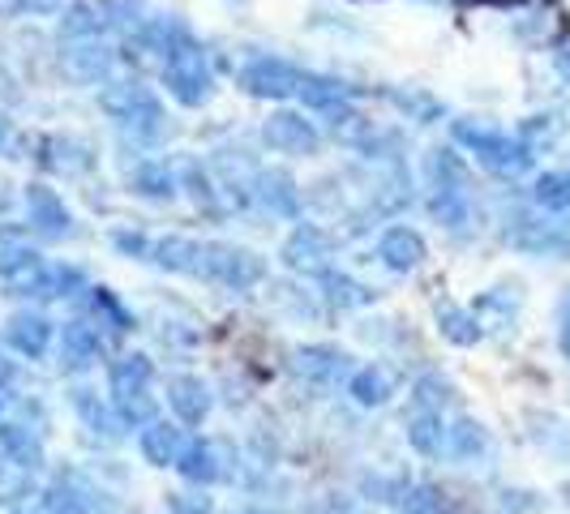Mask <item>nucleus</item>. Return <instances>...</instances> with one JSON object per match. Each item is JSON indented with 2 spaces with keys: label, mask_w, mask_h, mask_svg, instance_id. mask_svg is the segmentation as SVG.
Returning <instances> with one entry per match:
<instances>
[{
  "label": "nucleus",
  "mask_w": 570,
  "mask_h": 514,
  "mask_svg": "<svg viewBox=\"0 0 570 514\" xmlns=\"http://www.w3.org/2000/svg\"><path fill=\"white\" fill-rule=\"evenodd\" d=\"M245 514H257V511H245Z\"/></svg>",
  "instance_id": "nucleus-53"
},
{
  "label": "nucleus",
  "mask_w": 570,
  "mask_h": 514,
  "mask_svg": "<svg viewBox=\"0 0 570 514\" xmlns=\"http://www.w3.org/2000/svg\"><path fill=\"white\" fill-rule=\"evenodd\" d=\"M138 446H142V458L150 467H176V458L185 451V428L168 425V421H150L138 437Z\"/></svg>",
  "instance_id": "nucleus-21"
},
{
  "label": "nucleus",
  "mask_w": 570,
  "mask_h": 514,
  "mask_svg": "<svg viewBox=\"0 0 570 514\" xmlns=\"http://www.w3.org/2000/svg\"><path fill=\"white\" fill-rule=\"evenodd\" d=\"M489 451V433L481 421L472 416H459L446 425V455L451 458H481Z\"/></svg>",
  "instance_id": "nucleus-31"
},
{
  "label": "nucleus",
  "mask_w": 570,
  "mask_h": 514,
  "mask_svg": "<svg viewBox=\"0 0 570 514\" xmlns=\"http://www.w3.org/2000/svg\"><path fill=\"white\" fill-rule=\"evenodd\" d=\"M13 146H18V129H13V120L0 112V155H13Z\"/></svg>",
  "instance_id": "nucleus-47"
},
{
  "label": "nucleus",
  "mask_w": 570,
  "mask_h": 514,
  "mask_svg": "<svg viewBox=\"0 0 570 514\" xmlns=\"http://www.w3.org/2000/svg\"><path fill=\"white\" fill-rule=\"evenodd\" d=\"M507 236H511L514 249L532 257H570V231L558 224H544V219H532V215H514Z\"/></svg>",
  "instance_id": "nucleus-11"
},
{
  "label": "nucleus",
  "mask_w": 570,
  "mask_h": 514,
  "mask_svg": "<svg viewBox=\"0 0 570 514\" xmlns=\"http://www.w3.org/2000/svg\"><path fill=\"white\" fill-rule=\"evenodd\" d=\"M309 108L317 112H335V108H347V99L356 95V86L340 82V78H326V73H305V82L296 90Z\"/></svg>",
  "instance_id": "nucleus-28"
},
{
  "label": "nucleus",
  "mask_w": 570,
  "mask_h": 514,
  "mask_svg": "<svg viewBox=\"0 0 570 514\" xmlns=\"http://www.w3.org/2000/svg\"><path fill=\"white\" fill-rule=\"evenodd\" d=\"M296 373L314 386H340L347 377V352L331 347V343H309L296 352Z\"/></svg>",
  "instance_id": "nucleus-15"
},
{
  "label": "nucleus",
  "mask_w": 570,
  "mask_h": 514,
  "mask_svg": "<svg viewBox=\"0 0 570 514\" xmlns=\"http://www.w3.org/2000/svg\"><path fill=\"white\" fill-rule=\"evenodd\" d=\"M254 198L271 210V215H279V219H296L301 215V189H296V180H292V171L284 168H262L254 176Z\"/></svg>",
  "instance_id": "nucleus-14"
},
{
  "label": "nucleus",
  "mask_w": 570,
  "mask_h": 514,
  "mask_svg": "<svg viewBox=\"0 0 570 514\" xmlns=\"http://www.w3.org/2000/svg\"><path fill=\"white\" fill-rule=\"evenodd\" d=\"M202 279L228 291H249L266 279V257L240 245H224V240H206L202 245Z\"/></svg>",
  "instance_id": "nucleus-5"
},
{
  "label": "nucleus",
  "mask_w": 570,
  "mask_h": 514,
  "mask_svg": "<svg viewBox=\"0 0 570 514\" xmlns=\"http://www.w3.org/2000/svg\"><path fill=\"white\" fill-rule=\"evenodd\" d=\"M99 356H104V339L90 322H65L60 326V369L86 373L90 365H99Z\"/></svg>",
  "instance_id": "nucleus-13"
},
{
  "label": "nucleus",
  "mask_w": 570,
  "mask_h": 514,
  "mask_svg": "<svg viewBox=\"0 0 570 514\" xmlns=\"http://www.w3.org/2000/svg\"><path fill=\"white\" fill-rule=\"evenodd\" d=\"M13 377V360H4V352H0V386Z\"/></svg>",
  "instance_id": "nucleus-50"
},
{
  "label": "nucleus",
  "mask_w": 570,
  "mask_h": 514,
  "mask_svg": "<svg viewBox=\"0 0 570 514\" xmlns=\"http://www.w3.org/2000/svg\"><path fill=\"white\" fill-rule=\"evenodd\" d=\"M331 254H335V245H331V236L317 228V224H301V228H292V236L284 240V257L287 270H296V275H322V270H331Z\"/></svg>",
  "instance_id": "nucleus-8"
},
{
  "label": "nucleus",
  "mask_w": 570,
  "mask_h": 514,
  "mask_svg": "<svg viewBox=\"0 0 570 514\" xmlns=\"http://www.w3.org/2000/svg\"><path fill=\"white\" fill-rule=\"evenodd\" d=\"M4 343H9L18 356L39 360V356L48 352V343H52V322L43 314H13L9 326H4Z\"/></svg>",
  "instance_id": "nucleus-19"
},
{
  "label": "nucleus",
  "mask_w": 570,
  "mask_h": 514,
  "mask_svg": "<svg viewBox=\"0 0 570 514\" xmlns=\"http://www.w3.org/2000/svg\"><path fill=\"white\" fill-rule=\"evenodd\" d=\"M150 261L171 270V275H202V245L185 240V236H168L150 249Z\"/></svg>",
  "instance_id": "nucleus-27"
},
{
  "label": "nucleus",
  "mask_w": 570,
  "mask_h": 514,
  "mask_svg": "<svg viewBox=\"0 0 570 514\" xmlns=\"http://www.w3.org/2000/svg\"><path fill=\"white\" fill-rule=\"evenodd\" d=\"M99 108L112 116L116 125L134 138V142H164V134H168V116H164V103L155 99V90L142 86L138 78H129V82H108L99 90Z\"/></svg>",
  "instance_id": "nucleus-1"
},
{
  "label": "nucleus",
  "mask_w": 570,
  "mask_h": 514,
  "mask_svg": "<svg viewBox=\"0 0 570 514\" xmlns=\"http://www.w3.org/2000/svg\"><path fill=\"white\" fill-rule=\"evenodd\" d=\"M82 270L78 266H30L18 279H9V291L13 296H39V300H65L73 291H82Z\"/></svg>",
  "instance_id": "nucleus-9"
},
{
  "label": "nucleus",
  "mask_w": 570,
  "mask_h": 514,
  "mask_svg": "<svg viewBox=\"0 0 570 514\" xmlns=\"http://www.w3.org/2000/svg\"><path fill=\"white\" fill-rule=\"evenodd\" d=\"M305 514H365L352 497H317L314 506H305Z\"/></svg>",
  "instance_id": "nucleus-46"
},
{
  "label": "nucleus",
  "mask_w": 570,
  "mask_h": 514,
  "mask_svg": "<svg viewBox=\"0 0 570 514\" xmlns=\"http://www.w3.org/2000/svg\"><path fill=\"white\" fill-rule=\"evenodd\" d=\"M104 30H108V18L99 13V0H78L60 18V39H86V34H104Z\"/></svg>",
  "instance_id": "nucleus-33"
},
{
  "label": "nucleus",
  "mask_w": 570,
  "mask_h": 514,
  "mask_svg": "<svg viewBox=\"0 0 570 514\" xmlns=\"http://www.w3.org/2000/svg\"><path fill=\"white\" fill-rule=\"evenodd\" d=\"M400 514H446L442 493L429 485H407L400 493Z\"/></svg>",
  "instance_id": "nucleus-41"
},
{
  "label": "nucleus",
  "mask_w": 570,
  "mask_h": 514,
  "mask_svg": "<svg viewBox=\"0 0 570 514\" xmlns=\"http://www.w3.org/2000/svg\"><path fill=\"white\" fill-rule=\"evenodd\" d=\"M455 142L468 146L493 176H523V171L532 168V159H537V150L523 138H511V134L476 125V120H455Z\"/></svg>",
  "instance_id": "nucleus-3"
},
{
  "label": "nucleus",
  "mask_w": 570,
  "mask_h": 514,
  "mask_svg": "<svg viewBox=\"0 0 570 514\" xmlns=\"http://www.w3.org/2000/svg\"><path fill=\"white\" fill-rule=\"evenodd\" d=\"M60 65L73 82L99 86L112 78L116 52L104 43V34H86V39H60Z\"/></svg>",
  "instance_id": "nucleus-7"
},
{
  "label": "nucleus",
  "mask_w": 570,
  "mask_h": 514,
  "mask_svg": "<svg viewBox=\"0 0 570 514\" xmlns=\"http://www.w3.org/2000/svg\"><path fill=\"white\" fill-rule=\"evenodd\" d=\"M9 201H13V194H9V180H4V176H0V215H4V210H9Z\"/></svg>",
  "instance_id": "nucleus-49"
},
{
  "label": "nucleus",
  "mask_w": 570,
  "mask_h": 514,
  "mask_svg": "<svg viewBox=\"0 0 570 514\" xmlns=\"http://www.w3.org/2000/svg\"><path fill=\"white\" fill-rule=\"evenodd\" d=\"M164 86L180 108H202L210 95H215V73H210V60L202 52L194 39H185L180 48H171L164 57Z\"/></svg>",
  "instance_id": "nucleus-4"
},
{
  "label": "nucleus",
  "mask_w": 570,
  "mask_h": 514,
  "mask_svg": "<svg viewBox=\"0 0 570 514\" xmlns=\"http://www.w3.org/2000/svg\"><path fill=\"white\" fill-rule=\"evenodd\" d=\"M558 134H562V120H558V116H532V120L519 125V138L532 146V150H537V146H553Z\"/></svg>",
  "instance_id": "nucleus-42"
},
{
  "label": "nucleus",
  "mask_w": 570,
  "mask_h": 514,
  "mask_svg": "<svg viewBox=\"0 0 570 514\" xmlns=\"http://www.w3.org/2000/svg\"><path fill=\"white\" fill-rule=\"evenodd\" d=\"M425 240H421V231L412 228H386L382 231V240H377V257H382V266H391L395 275H412L421 261H425Z\"/></svg>",
  "instance_id": "nucleus-18"
},
{
  "label": "nucleus",
  "mask_w": 570,
  "mask_h": 514,
  "mask_svg": "<svg viewBox=\"0 0 570 514\" xmlns=\"http://www.w3.org/2000/svg\"><path fill=\"white\" fill-rule=\"evenodd\" d=\"M429 180H433V198L429 210L442 228L463 231L472 224V189H468V164L459 159L451 146H438L429 155Z\"/></svg>",
  "instance_id": "nucleus-2"
},
{
  "label": "nucleus",
  "mask_w": 570,
  "mask_h": 514,
  "mask_svg": "<svg viewBox=\"0 0 570 514\" xmlns=\"http://www.w3.org/2000/svg\"><path fill=\"white\" fill-rule=\"evenodd\" d=\"M176 472H180L185 481H194V485H215V481H224L228 467H224L219 442H206V437L185 442V451H180V458H176Z\"/></svg>",
  "instance_id": "nucleus-16"
},
{
  "label": "nucleus",
  "mask_w": 570,
  "mask_h": 514,
  "mask_svg": "<svg viewBox=\"0 0 570 514\" xmlns=\"http://www.w3.org/2000/svg\"><path fill=\"white\" fill-rule=\"evenodd\" d=\"M35 261H39V254H35V245H30L27 231L0 224V279H18V275L30 270Z\"/></svg>",
  "instance_id": "nucleus-29"
},
{
  "label": "nucleus",
  "mask_w": 570,
  "mask_h": 514,
  "mask_svg": "<svg viewBox=\"0 0 570 514\" xmlns=\"http://www.w3.org/2000/svg\"><path fill=\"white\" fill-rule=\"evenodd\" d=\"M262 142L279 155H317L322 134L314 129V120H305L301 112H275L262 125Z\"/></svg>",
  "instance_id": "nucleus-10"
},
{
  "label": "nucleus",
  "mask_w": 570,
  "mask_h": 514,
  "mask_svg": "<svg viewBox=\"0 0 570 514\" xmlns=\"http://www.w3.org/2000/svg\"><path fill=\"white\" fill-rule=\"evenodd\" d=\"M39 164L48 171H57V176H78V171H86L95 164V155H90V146L78 142V138L52 134V138L39 142Z\"/></svg>",
  "instance_id": "nucleus-20"
},
{
  "label": "nucleus",
  "mask_w": 570,
  "mask_h": 514,
  "mask_svg": "<svg viewBox=\"0 0 570 514\" xmlns=\"http://www.w3.org/2000/svg\"><path fill=\"white\" fill-rule=\"evenodd\" d=\"M537 206L544 210H570V171H544L532 189Z\"/></svg>",
  "instance_id": "nucleus-38"
},
{
  "label": "nucleus",
  "mask_w": 570,
  "mask_h": 514,
  "mask_svg": "<svg viewBox=\"0 0 570 514\" xmlns=\"http://www.w3.org/2000/svg\"><path fill=\"white\" fill-rule=\"evenodd\" d=\"M155 395L150 391H134V395H120L116 399V416H120V425H129V428H142L155 421Z\"/></svg>",
  "instance_id": "nucleus-39"
},
{
  "label": "nucleus",
  "mask_w": 570,
  "mask_h": 514,
  "mask_svg": "<svg viewBox=\"0 0 570 514\" xmlns=\"http://www.w3.org/2000/svg\"><path fill=\"white\" fill-rule=\"evenodd\" d=\"M112 245H116V254H125V257H150V249H155L142 231H112Z\"/></svg>",
  "instance_id": "nucleus-45"
},
{
  "label": "nucleus",
  "mask_w": 570,
  "mask_h": 514,
  "mask_svg": "<svg viewBox=\"0 0 570 514\" xmlns=\"http://www.w3.org/2000/svg\"><path fill=\"white\" fill-rule=\"evenodd\" d=\"M412 399H416V407L442 412V407H451V403H455V386H451L442 373H425V377H416V386H412Z\"/></svg>",
  "instance_id": "nucleus-37"
},
{
  "label": "nucleus",
  "mask_w": 570,
  "mask_h": 514,
  "mask_svg": "<svg viewBox=\"0 0 570 514\" xmlns=\"http://www.w3.org/2000/svg\"><path fill=\"white\" fill-rule=\"evenodd\" d=\"M562 352H567L570 360V305H567V322H562Z\"/></svg>",
  "instance_id": "nucleus-51"
},
{
  "label": "nucleus",
  "mask_w": 570,
  "mask_h": 514,
  "mask_svg": "<svg viewBox=\"0 0 570 514\" xmlns=\"http://www.w3.org/2000/svg\"><path fill=\"white\" fill-rule=\"evenodd\" d=\"M0 455L9 458V463H18V467H43V442H39V433H30L27 425H4L0 421Z\"/></svg>",
  "instance_id": "nucleus-25"
},
{
  "label": "nucleus",
  "mask_w": 570,
  "mask_h": 514,
  "mask_svg": "<svg viewBox=\"0 0 570 514\" xmlns=\"http://www.w3.org/2000/svg\"><path fill=\"white\" fill-rule=\"evenodd\" d=\"M317 284H322V300L331 305V309H365L373 300V287H365L361 279H352V275H343V270H322L317 275Z\"/></svg>",
  "instance_id": "nucleus-24"
},
{
  "label": "nucleus",
  "mask_w": 570,
  "mask_h": 514,
  "mask_svg": "<svg viewBox=\"0 0 570 514\" xmlns=\"http://www.w3.org/2000/svg\"><path fill=\"white\" fill-rule=\"evenodd\" d=\"M459 4H498V9H511V4H523V0H459Z\"/></svg>",
  "instance_id": "nucleus-48"
},
{
  "label": "nucleus",
  "mask_w": 570,
  "mask_h": 514,
  "mask_svg": "<svg viewBox=\"0 0 570 514\" xmlns=\"http://www.w3.org/2000/svg\"><path fill=\"white\" fill-rule=\"evenodd\" d=\"M73 407L82 412L86 428H95L99 437H108V442H112V437H120V428H116V421H120V416H112V412L95 399L90 391H73Z\"/></svg>",
  "instance_id": "nucleus-36"
},
{
  "label": "nucleus",
  "mask_w": 570,
  "mask_h": 514,
  "mask_svg": "<svg viewBox=\"0 0 570 514\" xmlns=\"http://www.w3.org/2000/svg\"><path fill=\"white\" fill-rule=\"evenodd\" d=\"M164 502H168L171 514H210L215 511V502L202 493V485L198 488H171Z\"/></svg>",
  "instance_id": "nucleus-43"
},
{
  "label": "nucleus",
  "mask_w": 570,
  "mask_h": 514,
  "mask_svg": "<svg viewBox=\"0 0 570 514\" xmlns=\"http://www.w3.org/2000/svg\"><path fill=\"white\" fill-rule=\"evenodd\" d=\"M407 446L425 458L446 455V421H442V412L416 407V412L407 416Z\"/></svg>",
  "instance_id": "nucleus-23"
},
{
  "label": "nucleus",
  "mask_w": 570,
  "mask_h": 514,
  "mask_svg": "<svg viewBox=\"0 0 570 514\" xmlns=\"http://www.w3.org/2000/svg\"><path fill=\"white\" fill-rule=\"evenodd\" d=\"M433 322H438V335L446 343H455V347H472V343H481V335H485L481 317L472 314V309H463V305H455V300H442L433 309Z\"/></svg>",
  "instance_id": "nucleus-22"
},
{
  "label": "nucleus",
  "mask_w": 570,
  "mask_h": 514,
  "mask_svg": "<svg viewBox=\"0 0 570 514\" xmlns=\"http://www.w3.org/2000/svg\"><path fill=\"white\" fill-rule=\"evenodd\" d=\"M150 377H155V365H150V356H142V352H129V356L112 360V373H108L112 399L134 395V391H150Z\"/></svg>",
  "instance_id": "nucleus-30"
},
{
  "label": "nucleus",
  "mask_w": 570,
  "mask_h": 514,
  "mask_svg": "<svg viewBox=\"0 0 570 514\" xmlns=\"http://www.w3.org/2000/svg\"><path fill=\"white\" fill-rule=\"evenodd\" d=\"M90 506H95L90 488L78 476H69V472L43 488V511L48 514H90Z\"/></svg>",
  "instance_id": "nucleus-26"
},
{
  "label": "nucleus",
  "mask_w": 570,
  "mask_h": 514,
  "mask_svg": "<svg viewBox=\"0 0 570 514\" xmlns=\"http://www.w3.org/2000/svg\"><path fill=\"white\" fill-rule=\"evenodd\" d=\"M168 407L180 425H202L210 416V386L194 373H176L168 382Z\"/></svg>",
  "instance_id": "nucleus-17"
},
{
  "label": "nucleus",
  "mask_w": 570,
  "mask_h": 514,
  "mask_svg": "<svg viewBox=\"0 0 570 514\" xmlns=\"http://www.w3.org/2000/svg\"><path fill=\"white\" fill-rule=\"evenodd\" d=\"M185 189H189V198H194L198 210H206V215H224V206L215 201V185H210V176H206L198 164L185 168Z\"/></svg>",
  "instance_id": "nucleus-40"
},
{
  "label": "nucleus",
  "mask_w": 570,
  "mask_h": 514,
  "mask_svg": "<svg viewBox=\"0 0 570 514\" xmlns=\"http://www.w3.org/2000/svg\"><path fill=\"white\" fill-rule=\"evenodd\" d=\"M236 82L254 99H292L305 82V73L284 57H254L236 73Z\"/></svg>",
  "instance_id": "nucleus-6"
},
{
  "label": "nucleus",
  "mask_w": 570,
  "mask_h": 514,
  "mask_svg": "<svg viewBox=\"0 0 570 514\" xmlns=\"http://www.w3.org/2000/svg\"><path fill=\"white\" fill-rule=\"evenodd\" d=\"M391 373L377 369V365H370V369H356L352 377H347V395L361 403V407H382V403L391 399Z\"/></svg>",
  "instance_id": "nucleus-32"
},
{
  "label": "nucleus",
  "mask_w": 570,
  "mask_h": 514,
  "mask_svg": "<svg viewBox=\"0 0 570 514\" xmlns=\"http://www.w3.org/2000/svg\"><path fill=\"white\" fill-rule=\"evenodd\" d=\"M27 219L30 228L39 231L43 240H60L65 231L73 228V215H69V206L60 201L57 189H48V185H27Z\"/></svg>",
  "instance_id": "nucleus-12"
},
{
  "label": "nucleus",
  "mask_w": 570,
  "mask_h": 514,
  "mask_svg": "<svg viewBox=\"0 0 570 514\" xmlns=\"http://www.w3.org/2000/svg\"><path fill=\"white\" fill-rule=\"evenodd\" d=\"M0 416H4V386H0Z\"/></svg>",
  "instance_id": "nucleus-52"
},
{
  "label": "nucleus",
  "mask_w": 570,
  "mask_h": 514,
  "mask_svg": "<svg viewBox=\"0 0 570 514\" xmlns=\"http://www.w3.org/2000/svg\"><path fill=\"white\" fill-rule=\"evenodd\" d=\"M134 189L150 201H168L176 194V176H171L168 164H159V159H146L134 168Z\"/></svg>",
  "instance_id": "nucleus-34"
},
{
  "label": "nucleus",
  "mask_w": 570,
  "mask_h": 514,
  "mask_svg": "<svg viewBox=\"0 0 570 514\" xmlns=\"http://www.w3.org/2000/svg\"><path fill=\"white\" fill-rule=\"evenodd\" d=\"M65 0H0V18H22V13H57Z\"/></svg>",
  "instance_id": "nucleus-44"
},
{
  "label": "nucleus",
  "mask_w": 570,
  "mask_h": 514,
  "mask_svg": "<svg viewBox=\"0 0 570 514\" xmlns=\"http://www.w3.org/2000/svg\"><path fill=\"white\" fill-rule=\"evenodd\" d=\"M90 309H95V317H99V326H108L112 335H129V330H134V314H129V309L116 300L108 287H95Z\"/></svg>",
  "instance_id": "nucleus-35"
}]
</instances>
